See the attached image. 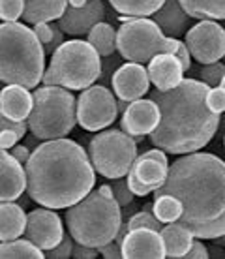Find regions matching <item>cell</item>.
Wrapping results in <instances>:
<instances>
[{
    "label": "cell",
    "mask_w": 225,
    "mask_h": 259,
    "mask_svg": "<svg viewBox=\"0 0 225 259\" xmlns=\"http://www.w3.org/2000/svg\"><path fill=\"white\" fill-rule=\"evenodd\" d=\"M171 194L182 203L176 222L195 239H218L225 233V162L210 152H190L169 165L167 179L156 195Z\"/></svg>",
    "instance_id": "cell-1"
},
{
    "label": "cell",
    "mask_w": 225,
    "mask_h": 259,
    "mask_svg": "<svg viewBox=\"0 0 225 259\" xmlns=\"http://www.w3.org/2000/svg\"><path fill=\"white\" fill-rule=\"evenodd\" d=\"M26 192L47 208H68L92 192L96 171L79 143L60 137L38 145L25 163Z\"/></svg>",
    "instance_id": "cell-2"
},
{
    "label": "cell",
    "mask_w": 225,
    "mask_h": 259,
    "mask_svg": "<svg viewBox=\"0 0 225 259\" xmlns=\"http://www.w3.org/2000/svg\"><path fill=\"white\" fill-rule=\"evenodd\" d=\"M208 89L203 81L182 79L171 91L150 94L160 107V122L150 134L156 149L169 154H190L212 141L221 118L206 105Z\"/></svg>",
    "instance_id": "cell-3"
},
{
    "label": "cell",
    "mask_w": 225,
    "mask_h": 259,
    "mask_svg": "<svg viewBox=\"0 0 225 259\" xmlns=\"http://www.w3.org/2000/svg\"><path fill=\"white\" fill-rule=\"evenodd\" d=\"M113 197L109 184L92 190L66 210V226L71 239L79 244L100 248L115 240L122 226V210Z\"/></svg>",
    "instance_id": "cell-4"
},
{
    "label": "cell",
    "mask_w": 225,
    "mask_h": 259,
    "mask_svg": "<svg viewBox=\"0 0 225 259\" xmlns=\"http://www.w3.org/2000/svg\"><path fill=\"white\" fill-rule=\"evenodd\" d=\"M45 71L43 46L23 23H0V81L36 89Z\"/></svg>",
    "instance_id": "cell-5"
},
{
    "label": "cell",
    "mask_w": 225,
    "mask_h": 259,
    "mask_svg": "<svg viewBox=\"0 0 225 259\" xmlns=\"http://www.w3.org/2000/svg\"><path fill=\"white\" fill-rule=\"evenodd\" d=\"M34 105L26 118L28 130L39 141L66 137L77 124V102L68 89L43 84L32 92Z\"/></svg>",
    "instance_id": "cell-6"
},
{
    "label": "cell",
    "mask_w": 225,
    "mask_h": 259,
    "mask_svg": "<svg viewBox=\"0 0 225 259\" xmlns=\"http://www.w3.org/2000/svg\"><path fill=\"white\" fill-rule=\"evenodd\" d=\"M102 75V60L96 49L84 39H70L55 49L43 84H57L68 91H84Z\"/></svg>",
    "instance_id": "cell-7"
},
{
    "label": "cell",
    "mask_w": 225,
    "mask_h": 259,
    "mask_svg": "<svg viewBox=\"0 0 225 259\" xmlns=\"http://www.w3.org/2000/svg\"><path fill=\"white\" fill-rule=\"evenodd\" d=\"M176 46L178 39L165 36L160 26L148 17H137L122 23L116 30V51L128 62L143 64L160 53L174 55Z\"/></svg>",
    "instance_id": "cell-8"
},
{
    "label": "cell",
    "mask_w": 225,
    "mask_h": 259,
    "mask_svg": "<svg viewBox=\"0 0 225 259\" xmlns=\"http://www.w3.org/2000/svg\"><path fill=\"white\" fill-rule=\"evenodd\" d=\"M88 158L96 173L105 179H122L137 158V143L122 130H102L90 139Z\"/></svg>",
    "instance_id": "cell-9"
},
{
    "label": "cell",
    "mask_w": 225,
    "mask_h": 259,
    "mask_svg": "<svg viewBox=\"0 0 225 259\" xmlns=\"http://www.w3.org/2000/svg\"><path fill=\"white\" fill-rule=\"evenodd\" d=\"M118 117L115 94L103 84H90L77 98V124L86 132H102Z\"/></svg>",
    "instance_id": "cell-10"
},
{
    "label": "cell",
    "mask_w": 225,
    "mask_h": 259,
    "mask_svg": "<svg viewBox=\"0 0 225 259\" xmlns=\"http://www.w3.org/2000/svg\"><path fill=\"white\" fill-rule=\"evenodd\" d=\"M188 51L201 64H212L225 57V28L218 21L203 19L190 26L184 38Z\"/></svg>",
    "instance_id": "cell-11"
},
{
    "label": "cell",
    "mask_w": 225,
    "mask_h": 259,
    "mask_svg": "<svg viewBox=\"0 0 225 259\" xmlns=\"http://www.w3.org/2000/svg\"><path fill=\"white\" fill-rule=\"evenodd\" d=\"M64 237V224L60 216L55 212V208H34L30 214H26L25 239H28L39 250H51Z\"/></svg>",
    "instance_id": "cell-12"
},
{
    "label": "cell",
    "mask_w": 225,
    "mask_h": 259,
    "mask_svg": "<svg viewBox=\"0 0 225 259\" xmlns=\"http://www.w3.org/2000/svg\"><path fill=\"white\" fill-rule=\"evenodd\" d=\"M124 259H163L165 246L161 240L160 231L148 229V227H137L124 235L120 242Z\"/></svg>",
    "instance_id": "cell-13"
},
{
    "label": "cell",
    "mask_w": 225,
    "mask_h": 259,
    "mask_svg": "<svg viewBox=\"0 0 225 259\" xmlns=\"http://www.w3.org/2000/svg\"><path fill=\"white\" fill-rule=\"evenodd\" d=\"M113 91L115 96L122 102H133L139 100L150 89V79H148L147 68L139 62H126L118 66L113 73Z\"/></svg>",
    "instance_id": "cell-14"
},
{
    "label": "cell",
    "mask_w": 225,
    "mask_h": 259,
    "mask_svg": "<svg viewBox=\"0 0 225 259\" xmlns=\"http://www.w3.org/2000/svg\"><path fill=\"white\" fill-rule=\"evenodd\" d=\"M160 122V107L154 100H133L124 109L120 118V130L128 136H150Z\"/></svg>",
    "instance_id": "cell-15"
},
{
    "label": "cell",
    "mask_w": 225,
    "mask_h": 259,
    "mask_svg": "<svg viewBox=\"0 0 225 259\" xmlns=\"http://www.w3.org/2000/svg\"><path fill=\"white\" fill-rule=\"evenodd\" d=\"M105 17V6L102 0H88L83 8L68 6L58 19V26L68 36H86L90 28L103 21Z\"/></svg>",
    "instance_id": "cell-16"
},
{
    "label": "cell",
    "mask_w": 225,
    "mask_h": 259,
    "mask_svg": "<svg viewBox=\"0 0 225 259\" xmlns=\"http://www.w3.org/2000/svg\"><path fill=\"white\" fill-rule=\"evenodd\" d=\"M26 190L25 165L0 149V201H17Z\"/></svg>",
    "instance_id": "cell-17"
},
{
    "label": "cell",
    "mask_w": 225,
    "mask_h": 259,
    "mask_svg": "<svg viewBox=\"0 0 225 259\" xmlns=\"http://www.w3.org/2000/svg\"><path fill=\"white\" fill-rule=\"evenodd\" d=\"M148 79L156 87V91H171L178 87L184 79V70L180 60L171 53H160L148 60Z\"/></svg>",
    "instance_id": "cell-18"
},
{
    "label": "cell",
    "mask_w": 225,
    "mask_h": 259,
    "mask_svg": "<svg viewBox=\"0 0 225 259\" xmlns=\"http://www.w3.org/2000/svg\"><path fill=\"white\" fill-rule=\"evenodd\" d=\"M34 105V98L26 87L6 84L0 89V113L12 120H26Z\"/></svg>",
    "instance_id": "cell-19"
},
{
    "label": "cell",
    "mask_w": 225,
    "mask_h": 259,
    "mask_svg": "<svg viewBox=\"0 0 225 259\" xmlns=\"http://www.w3.org/2000/svg\"><path fill=\"white\" fill-rule=\"evenodd\" d=\"M154 23L160 26V30L169 38L178 39L182 34H186L190 28V15L184 12V8L180 6L178 0H165L163 6L152 15Z\"/></svg>",
    "instance_id": "cell-20"
},
{
    "label": "cell",
    "mask_w": 225,
    "mask_h": 259,
    "mask_svg": "<svg viewBox=\"0 0 225 259\" xmlns=\"http://www.w3.org/2000/svg\"><path fill=\"white\" fill-rule=\"evenodd\" d=\"M169 171V163H163L154 158H147V156H137L133 165L129 167L128 175L133 177L135 181H139L141 184L148 186L152 190H158L165 182Z\"/></svg>",
    "instance_id": "cell-21"
},
{
    "label": "cell",
    "mask_w": 225,
    "mask_h": 259,
    "mask_svg": "<svg viewBox=\"0 0 225 259\" xmlns=\"http://www.w3.org/2000/svg\"><path fill=\"white\" fill-rule=\"evenodd\" d=\"M26 212L13 201H0V242L25 235Z\"/></svg>",
    "instance_id": "cell-22"
},
{
    "label": "cell",
    "mask_w": 225,
    "mask_h": 259,
    "mask_svg": "<svg viewBox=\"0 0 225 259\" xmlns=\"http://www.w3.org/2000/svg\"><path fill=\"white\" fill-rule=\"evenodd\" d=\"M68 8V0H25L23 19L30 25L51 23L62 17Z\"/></svg>",
    "instance_id": "cell-23"
},
{
    "label": "cell",
    "mask_w": 225,
    "mask_h": 259,
    "mask_svg": "<svg viewBox=\"0 0 225 259\" xmlns=\"http://www.w3.org/2000/svg\"><path fill=\"white\" fill-rule=\"evenodd\" d=\"M161 240H163V246H165V255L167 257H184L186 252L190 250L193 242L192 231L184 227L178 222H171L169 226L161 227L160 229Z\"/></svg>",
    "instance_id": "cell-24"
},
{
    "label": "cell",
    "mask_w": 225,
    "mask_h": 259,
    "mask_svg": "<svg viewBox=\"0 0 225 259\" xmlns=\"http://www.w3.org/2000/svg\"><path fill=\"white\" fill-rule=\"evenodd\" d=\"M184 12L193 19H225V0H178Z\"/></svg>",
    "instance_id": "cell-25"
},
{
    "label": "cell",
    "mask_w": 225,
    "mask_h": 259,
    "mask_svg": "<svg viewBox=\"0 0 225 259\" xmlns=\"http://www.w3.org/2000/svg\"><path fill=\"white\" fill-rule=\"evenodd\" d=\"M86 38V41L96 49L100 57H111L116 51V30L105 21H100L92 26Z\"/></svg>",
    "instance_id": "cell-26"
},
{
    "label": "cell",
    "mask_w": 225,
    "mask_h": 259,
    "mask_svg": "<svg viewBox=\"0 0 225 259\" xmlns=\"http://www.w3.org/2000/svg\"><path fill=\"white\" fill-rule=\"evenodd\" d=\"M45 252L28 239H13L0 242V259H43Z\"/></svg>",
    "instance_id": "cell-27"
},
{
    "label": "cell",
    "mask_w": 225,
    "mask_h": 259,
    "mask_svg": "<svg viewBox=\"0 0 225 259\" xmlns=\"http://www.w3.org/2000/svg\"><path fill=\"white\" fill-rule=\"evenodd\" d=\"M165 0H109V4L115 8L120 15H129V17H148L154 15Z\"/></svg>",
    "instance_id": "cell-28"
},
{
    "label": "cell",
    "mask_w": 225,
    "mask_h": 259,
    "mask_svg": "<svg viewBox=\"0 0 225 259\" xmlns=\"http://www.w3.org/2000/svg\"><path fill=\"white\" fill-rule=\"evenodd\" d=\"M152 214L161 222V224H171L176 222L182 214V203L171 194L156 195L152 203Z\"/></svg>",
    "instance_id": "cell-29"
},
{
    "label": "cell",
    "mask_w": 225,
    "mask_h": 259,
    "mask_svg": "<svg viewBox=\"0 0 225 259\" xmlns=\"http://www.w3.org/2000/svg\"><path fill=\"white\" fill-rule=\"evenodd\" d=\"M25 12V0H0V21L17 23Z\"/></svg>",
    "instance_id": "cell-30"
},
{
    "label": "cell",
    "mask_w": 225,
    "mask_h": 259,
    "mask_svg": "<svg viewBox=\"0 0 225 259\" xmlns=\"http://www.w3.org/2000/svg\"><path fill=\"white\" fill-rule=\"evenodd\" d=\"M201 81L206 84V87H219L221 79L225 75V64L223 62H212V64H203V68L199 70Z\"/></svg>",
    "instance_id": "cell-31"
},
{
    "label": "cell",
    "mask_w": 225,
    "mask_h": 259,
    "mask_svg": "<svg viewBox=\"0 0 225 259\" xmlns=\"http://www.w3.org/2000/svg\"><path fill=\"white\" fill-rule=\"evenodd\" d=\"M111 186V192H113V197L116 199V203L120 205V207H128L131 205V201H133V192L129 190L128 182L122 181V179H113V182L109 184Z\"/></svg>",
    "instance_id": "cell-32"
},
{
    "label": "cell",
    "mask_w": 225,
    "mask_h": 259,
    "mask_svg": "<svg viewBox=\"0 0 225 259\" xmlns=\"http://www.w3.org/2000/svg\"><path fill=\"white\" fill-rule=\"evenodd\" d=\"M71 252H73V239H71L70 233L64 231V237L58 242L57 246L51 248L45 252V257L47 259H68L71 257Z\"/></svg>",
    "instance_id": "cell-33"
},
{
    "label": "cell",
    "mask_w": 225,
    "mask_h": 259,
    "mask_svg": "<svg viewBox=\"0 0 225 259\" xmlns=\"http://www.w3.org/2000/svg\"><path fill=\"white\" fill-rule=\"evenodd\" d=\"M206 105L214 111L216 115H221L225 111V89L223 87H214L206 92Z\"/></svg>",
    "instance_id": "cell-34"
},
{
    "label": "cell",
    "mask_w": 225,
    "mask_h": 259,
    "mask_svg": "<svg viewBox=\"0 0 225 259\" xmlns=\"http://www.w3.org/2000/svg\"><path fill=\"white\" fill-rule=\"evenodd\" d=\"M0 130H12L15 134H19V137H25L28 132V124L26 120H12L0 113Z\"/></svg>",
    "instance_id": "cell-35"
},
{
    "label": "cell",
    "mask_w": 225,
    "mask_h": 259,
    "mask_svg": "<svg viewBox=\"0 0 225 259\" xmlns=\"http://www.w3.org/2000/svg\"><path fill=\"white\" fill-rule=\"evenodd\" d=\"M49 25H51V30H53V38H51V41H49L47 46H43L45 55H53V53H55V49H58V47L64 44V32H62V28L58 26V23L51 21Z\"/></svg>",
    "instance_id": "cell-36"
},
{
    "label": "cell",
    "mask_w": 225,
    "mask_h": 259,
    "mask_svg": "<svg viewBox=\"0 0 225 259\" xmlns=\"http://www.w3.org/2000/svg\"><path fill=\"white\" fill-rule=\"evenodd\" d=\"M98 253L103 255L105 259H118L122 257V250H120V244L116 242V240H111L107 244H103V246L98 248Z\"/></svg>",
    "instance_id": "cell-37"
},
{
    "label": "cell",
    "mask_w": 225,
    "mask_h": 259,
    "mask_svg": "<svg viewBox=\"0 0 225 259\" xmlns=\"http://www.w3.org/2000/svg\"><path fill=\"white\" fill-rule=\"evenodd\" d=\"M98 248L86 246V244H79L75 242L73 244V252H71V257H77V259H94L98 257Z\"/></svg>",
    "instance_id": "cell-38"
},
{
    "label": "cell",
    "mask_w": 225,
    "mask_h": 259,
    "mask_svg": "<svg viewBox=\"0 0 225 259\" xmlns=\"http://www.w3.org/2000/svg\"><path fill=\"white\" fill-rule=\"evenodd\" d=\"M19 134H15L12 130H0V149L10 150L19 143Z\"/></svg>",
    "instance_id": "cell-39"
},
{
    "label": "cell",
    "mask_w": 225,
    "mask_h": 259,
    "mask_svg": "<svg viewBox=\"0 0 225 259\" xmlns=\"http://www.w3.org/2000/svg\"><path fill=\"white\" fill-rule=\"evenodd\" d=\"M34 34H36V38L41 46H47L53 38V30H51V25L49 23H38V25H34Z\"/></svg>",
    "instance_id": "cell-40"
},
{
    "label": "cell",
    "mask_w": 225,
    "mask_h": 259,
    "mask_svg": "<svg viewBox=\"0 0 225 259\" xmlns=\"http://www.w3.org/2000/svg\"><path fill=\"white\" fill-rule=\"evenodd\" d=\"M174 57L180 60V64H182V70L188 71L192 68V55L188 51V47L184 41H180L178 39V46H176V51H174Z\"/></svg>",
    "instance_id": "cell-41"
},
{
    "label": "cell",
    "mask_w": 225,
    "mask_h": 259,
    "mask_svg": "<svg viewBox=\"0 0 225 259\" xmlns=\"http://www.w3.org/2000/svg\"><path fill=\"white\" fill-rule=\"evenodd\" d=\"M184 257L186 259H206V257H210V253H208V250H206V246L203 244V242L193 240L192 246H190V250L186 252Z\"/></svg>",
    "instance_id": "cell-42"
},
{
    "label": "cell",
    "mask_w": 225,
    "mask_h": 259,
    "mask_svg": "<svg viewBox=\"0 0 225 259\" xmlns=\"http://www.w3.org/2000/svg\"><path fill=\"white\" fill-rule=\"evenodd\" d=\"M126 182H128L129 190L133 192V195H137V197H145V195H148L152 190L148 188V186H145V184H141L139 181H135L133 177L126 175Z\"/></svg>",
    "instance_id": "cell-43"
},
{
    "label": "cell",
    "mask_w": 225,
    "mask_h": 259,
    "mask_svg": "<svg viewBox=\"0 0 225 259\" xmlns=\"http://www.w3.org/2000/svg\"><path fill=\"white\" fill-rule=\"evenodd\" d=\"M12 154L17 162H21L25 165V163L28 162V158H30V150H28V147H25V145H15L12 150Z\"/></svg>",
    "instance_id": "cell-44"
},
{
    "label": "cell",
    "mask_w": 225,
    "mask_h": 259,
    "mask_svg": "<svg viewBox=\"0 0 225 259\" xmlns=\"http://www.w3.org/2000/svg\"><path fill=\"white\" fill-rule=\"evenodd\" d=\"M86 2H88V0H68V6H71V8H83Z\"/></svg>",
    "instance_id": "cell-45"
},
{
    "label": "cell",
    "mask_w": 225,
    "mask_h": 259,
    "mask_svg": "<svg viewBox=\"0 0 225 259\" xmlns=\"http://www.w3.org/2000/svg\"><path fill=\"white\" fill-rule=\"evenodd\" d=\"M218 244H225V233L221 237H218Z\"/></svg>",
    "instance_id": "cell-46"
},
{
    "label": "cell",
    "mask_w": 225,
    "mask_h": 259,
    "mask_svg": "<svg viewBox=\"0 0 225 259\" xmlns=\"http://www.w3.org/2000/svg\"><path fill=\"white\" fill-rule=\"evenodd\" d=\"M219 87H223V89H225V75H223V79H221V83H219Z\"/></svg>",
    "instance_id": "cell-47"
},
{
    "label": "cell",
    "mask_w": 225,
    "mask_h": 259,
    "mask_svg": "<svg viewBox=\"0 0 225 259\" xmlns=\"http://www.w3.org/2000/svg\"><path fill=\"white\" fill-rule=\"evenodd\" d=\"M223 145H225V137H223Z\"/></svg>",
    "instance_id": "cell-48"
},
{
    "label": "cell",
    "mask_w": 225,
    "mask_h": 259,
    "mask_svg": "<svg viewBox=\"0 0 225 259\" xmlns=\"http://www.w3.org/2000/svg\"><path fill=\"white\" fill-rule=\"evenodd\" d=\"M223 59H225V57H223Z\"/></svg>",
    "instance_id": "cell-49"
}]
</instances>
